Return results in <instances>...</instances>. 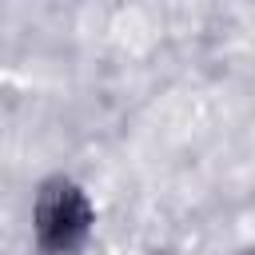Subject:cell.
Segmentation results:
<instances>
[{
	"label": "cell",
	"mask_w": 255,
	"mask_h": 255,
	"mask_svg": "<svg viewBox=\"0 0 255 255\" xmlns=\"http://www.w3.org/2000/svg\"><path fill=\"white\" fill-rule=\"evenodd\" d=\"M88 223H92L88 199L72 183H56L44 191V199L36 207V231L48 251H72L88 235Z\"/></svg>",
	"instance_id": "obj_1"
}]
</instances>
